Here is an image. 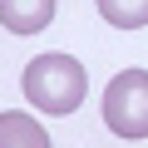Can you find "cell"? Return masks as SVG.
Masks as SVG:
<instances>
[{"instance_id":"obj_1","label":"cell","mask_w":148,"mask_h":148,"mask_svg":"<svg viewBox=\"0 0 148 148\" xmlns=\"http://www.w3.org/2000/svg\"><path fill=\"white\" fill-rule=\"evenodd\" d=\"M20 84H25V99L40 114H74L84 104V94H89V74H84V64L74 54L49 49V54H40V59L25 64Z\"/></svg>"},{"instance_id":"obj_2","label":"cell","mask_w":148,"mask_h":148,"mask_svg":"<svg viewBox=\"0 0 148 148\" xmlns=\"http://www.w3.org/2000/svg\"><path fill=\"white\" fill-rule=\"evenodd\" d=\"M104 123L114 138H148V69H123L104 89Z\"/></svg>"},{"instance_id":"obj_3","label":"cell","mask_w":148,"mask_h":148,"mask_svg":"<svg viewBox=\"0 0 148 148\" xmlns=\"http://www.w3.org/2000/svg\"><path fill=\"white\" fill-rule=\"evenodd\" d=\"M54 20V0H0V25L10 35H40Z\"/></svg>"},{"instance_id":"obj_4","label":"cell","mask_w":148,"mask_h":148,"mask_svg":"<svg viewBox=\"0 0 148 148\" xmlns=\"http://www.w3.org/2000/svg\"><path fill=\"white\" fill-rule=\"evenodd\" d=\"M49 143V133L35 123V119H25V114H0V148H45Z\"/></svg>"},{"instance_id":"obj_5","label":"cell","mask_w":148,"mask_h":148,"mask_svg":"<svg viewBox=\"0 0 148 148\" xmlns=\"http://www.w3.org/2000/svg\"><path fill=\"white\" fill-rule=\"evenodd\" d=\"M99 15L114 30H143L148 25V0H99Z\"/></svg>"}]
</instances>
